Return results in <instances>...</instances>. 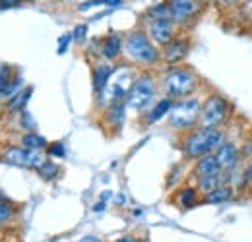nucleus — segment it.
I'll list each match as a JSON object with an SVG mask.
<instances>
[{
    "instance_id": "1",
    "label": "nucleus",
    "mask_w": 252,
    "mask_h": 242,
    "mask_svg": "<svg viewBox=\"0 0 252 242\" xmlns=\"http://www.w3.org/2000/svg\"><path fill=\"white\" fill-rule=\"evenodd\" d=\"M227 132L225 128H202L196 126L194 130H190L185 134L181 150L183 155L189 161H196L208 153H216L221 146L227 142Z\"/></svg>"
},
{
    "instance_id": "2",
    "label": "nucleus",
    "mask_w": 252,
    "mask_h": 242,
    "mask_svg": "<svg viewBox=\"0 0 252 242\" xmlns=\"http://www.w3.org/2000/svg\"><path fill=\"white\" fill-rule=\"evenodd\" d=\"M200 84H202L200 76L190 66H183V64L171 66L161 78V90L165 93V97H171L175 101L192 97L198 91Z\"/></svg>"
},
{
    "instance_id": "3",
    "label": "nucleus",
    "mask_w": 252,
    "mask_h": 242,
    "mask_svg": "<svg viewBox=\"0 0 252 242\" xmlns=\"http://www.w3.org/2000/svg\"><path fill=\"white\" fill-rule=\"evenodd\" d=\"M125 55L136 66H156L161 62V49L150 39L148 30H132L125 35Z\"/></svg>"
},
{
    "instance_id": "4",
    "label": "nucleus",
    "mask_w": 252,
    "mask_h": 242,
    "mask_svg": "<svg viewBox=\"0 0 252 242\" xmlns=\"http://www.w3.org/2000/svg\"><path fill=\"white\" fill-rule=\"evenodd\" d=\"M200 115H202V99L198 97H187L175 101L169 117V128L177 132H190L200 124Z\"/></svg>"
},
{
    "instance_id": "5",
    "label": "nucleus",
    "mask_w": 252,
    "mask_h": 242,
    "mask_svg": "<svg viewBox=\"0 0 252 242\" xmlns=\"http://www.w3.org/2000/svg\"><path fill=\"white\" fill-rule=\"evenodd\" d=\"M233 115V105L229 103L227 97L221 93H210L202 101V115L200 124L202 128H225Z\"/></svg>"
},
{
    "instance_id": "6",
    "label": "nucleus",
    "mask_w": 252,
    "mask_h": 242,
    "mask_svg": "<svg viewBox=\"0 0 252 242\" xmlns=\"http://www.w3.org/2000/svg\"><path fill=\"white\" fill-rule=\"evenodd\" d=\"M158 95V86H156V78L154 74H140L126 95V107L134 113H146L150 109V105L156 101Z\"/></svg>"
},
{
    "instance_id": "7",
    "label": "nucleus",
    "mask_w": 252,
    "mask_h": 242,
    "mask_svg": "<svg viewBox=\"0 0 252 242\" xmlns=\"http://www.w3.org/2000/svg\"><path fill=\"white\" fill-rule=\"evenodd\" d=\"M167 4L171 10V20L177 24V28H187L194 24L208 6L204 0H167Z\"/></svg>"
},
{
    "instance_id": "8",
    "label": "nucleus",
    "mask_w": 252,
    "mask_h": 242,
    "mask_svg": "<svg viewBox=\"0 0 252 242\" xmlns=\"http://www.w3.org/2000/svg\"><path fill=\"white\" fill-rule=\"evenodd\" d=\"M190 49H192V39L187 33H179L171 43L161 47V60L165 62L169 68L171 66H181L189 59Z\"/></svg>"
},
{
    "instance_id": "9",
    "label": "nucleus",
    "mask_w": 252,
    "mask_h": 242,
    "mask_svg": "<svg viewBox=\"0 0 252 242\" xmlns=\"http://www.w3.org/2000/svg\"><path fill=\"white\" fill-rule=\"evenodd\" d=\"M4 159L10 165L24 167V169H35V171L47 161L43 153L37 150H30V148H10L4 153Z\"/></svg>"
},
{
    "instance_id": "10",
    "label": "nucleus",
    "mask_w": 252,
    "mask_h": 242,
    "mask_svg": "<svg viewBox=\"0 0 252 242\" xmlns=\"http://www.w3.org/2000/svg\"><path fill=\"white\" fill-rule=\"evenodd\" d=\"M177 24L171 18H163V20H154L148 26V35L150 39L158 45V47H165L167 43H171L179 33H177Z\"/></svg>"
},
{
    "instance_id": "11",
    "label": "nucleus",
    "mask_w": 252,
    "mask_h": 242,
    "mask_svg": "<svg viewBox=\"0 0 252 242\" xmlns=\"http://www.w3.org/2000/svg\"><path fill=\"white\" fill-rule=\"evenodd\" d=\"M216 157L220 161L221 171H233L237 167L243 165V153H241V146L235 144L233 140H227L220 150L216 151Z\"/></svg>"
},
{
    "instance_id": "12",
    "label": "nucleus",
    "mask_w": 252,
    "mask_h": 242,
    "mask_svg": "<svg viewBox=\"0 0 252 242\" xmlns=\"http://www.w3.org/2000/svg\"><path fill=\"white\" fill-rule=\"evenodd\" d=\"M117 74V66H113L111 62H97L92 70V86H94V93L95 97L99 93H103L105 88L111 84L113 76Z\"/></svg>"
},
{
    "instance_id": "13",
    "label": "nucleus",
    "mask_w": 252,
    "mask_h": 242,
    "mask_svg": "<svg viewBox=\"0 0 252 242\" xmlns=\"http://www.w3.org/2000/svg\"><path fill=\"white\" fill-rule=\"evenodd\" d=\"M125 53V37L117 31H111L101 39V57L105 60L113 62L117 60Z\"/></svg>"
},
{
    "instance_id": "14",
    "label": "nucleus",
    "mask_w": 252,
    "mask_h": 242,
    "mask_svg": "<svg viewBox=\"0 0 252 242\" xmlns=\"http://www.w3.org/2000/svg\"><path fill=\"white\" fill-rule=\"evenodd\" d=\"M221 173V165L216 157V153H208L200 159L194 161V167H192V177L194 179H202V177H214V175H220Z\"/></svg>"
},
{
    "instance_id": "15",
    "label": "nucleus",
    "mask_w": 252,
    "mask_h": 242,
    "mask_svg": "<svg viewBox=\"0 0 252 242\" xmlns=\"http://www.w3.org/2000/svg\"><path fill=\"white\" fill-rule=\"evenodd\" d=\"M202 204V194L196 186L187 184V186H181L179 192H177V206L181 210H192L196 206Z\"/></svg>"
},
{
    "instance_id": "16",
    "label": "nucleus",
    "mask_w": 252,
    "mask_h": 242,
    "mask_svg": "<svg viewBox=\"0 0 252 242\" xmlns=\"http://www.w3.org/2000/svg\"><path fill=\"white\" fill-rule=\"evenodd\" d=\"M237 196V192L229 186V184H221L220 188L212 190L210 194L202 196V204H210V206H225L229 202H233Z\"/></svg>"
},
{
    "instance_id": "17",
    "label": "nucleus",
    "mask_w": 252,
    "mask_h": 242,
    "mask_svg": "<svg viewBox=\"0 0 252 242\" xmlns=\"http://www.w3.org/2000/svg\"><path fill=\"white\" fill-rule=\"evenodd\" d=\"M173 105H175V99H171V97H163V99H159L158 103L148 111L146 122H148V124H156V122H159L161 119H165V117L171 113Z\"/></svg>"
},
{
    "instance_id": "18",
    "label": "nucleus",
    "mask_w": 252,
    "mask_h": 242,
    "mask_svg": "<svg viewBox=\"0 0 252 242\" xmlns=\"http://www.w3.org/2000/svg\"><path fill=\"white\" fill-rule=\"evenodd\" d=\"M126 103H111L107 109H105V122L113 128H121L125 124L126 119Z\"/></svg>"
},
{
    "instance_id": "19",
    "label": "nucleus",
    "mask_w": 252,
    "mask_h": 242,
    "mask_svg": "<svg viewBox=\"0 0 252 242\" xmlns=\"http://www.w3.org/2000/svg\"><path fill=\"white\" fill-rule=\"evenodd\" d=\"M221 184H227V171H221L220 175H214V177L196 179V188L200 190L202 196H206V194H210L212 190L220 188Z\"/></svg>"
},
{
    "instance_id": "20",
    "label": "nucleus",
    "mask_w": 252,
    "mask_h": 242,
    "mask_svg": "<svg viewBox=\"0 0 252 242\" xmlns=\"http://www.w3.org/2000/svg\"><path fill=\"white\" fill-rule=\"evenodd\" d=\"M32 95H33L32 86H28L26 90H20L14 97L8 99V111H10V113H22V111L26 109V105L30 103Z\"/></svg>"
},
{
    "instance_id": "21",
    "label": "nucleus",
    "mask_w": 252,
    "mask_h": 242,
    "mask_svg": "<svg viewBox=\"0 0 252 242\" xmlns=\"http://www.w3.org/2000/svg\"><path fill=\"white\" fill-rule=\"evenodd\" d=\"M22 144H24V148L37 150V151H43V150H47V148H49L47 138H43V136H41V134H37V132H28V134L22 138Z\"/></svg>"
},
{
    "instance_id": "22",
    "label": "nucleus",
    "mask_w": 252,
    "mask_h": 242,
    "mask_svg": "<svg viewBox=\"0 0 252 242\" xmlns=\"http://www.w3.org/2000/svg\"><path fill=\"white\" fill-rule=\"evenodd\" d=\"M123 4H125V0H86V2H82L78 6V10L80 12H88L92 8H97V6H103V8H119Z\"/></svg>"
},
{
    "instance_id": "23",
    "label": "nucleus",
    "mask_w": 252,
    "mask_h": 242,
    "mask_svg": "<svg viewBox=\"0 0 252 242\" xmlns=\"http://www.w3.org/2000/svg\"><path fill=\"white\" fill-rule=\"evenodd\" d=\"M146 18H148L150 22H154V20H163V18H171V10H169L167 0H165V2L154 4V6L146 12Z\"/></svg>"
},
{
    "instance_id": "24",
    "label": "nucleus",
    "mask_w": 252,
    "mask_h": 242,
    "mask_svg": "<svg viewBox=\"0 0 252 242\" xmlns=\"http://www.w3.org/2000/svg\"><path fill=\"white\" fill-rule=\"evenodd\" d=\"M37 173H39V177L43 179V181H47V182H51V181H55L57 177H59V173H61V167L57 165V163H53V161H45L39 169H37Z\"/></svg>"
},
{
    "instance_id": "25",
    "label": "nucleus",
    "mask_w": 252,
    "mask_h": 242,
    "mask_svg": "<svg viewBox=\"0 0 252 242\" xmlns=\"http://www.w3.org/2000/svg\"><path fill=\"white\" fill-rule=\"evenodd\" d=\"M22 86H24V78L14 76V78H12V82L6 86V90L2 91V97H8V99H10V97H14L18 91L22 90Z\"/></svg>"
},
{
    "instance_id": "26",
    "label": "nucleus",
    "mask_w": 252,
    "mask_h": 242,
    "mask_svg": "<svg viewBox=\"0 0 252 242\" xmlns=\"http://www.w3.org/2000/svg\"><path fill=\"white\" fill-rule=\"evenodd\" d=\"M14 78V70L8 64H0V93L6 90V86L12 82Z\"/></svg>"
},
{
    "instance_id": "27",
    "label": "nucleus",
    "mask_w": 252,
    "mask_h": 242,
    "mask_svg": "<svg viewBox=\"0 0 252 242\" xmlns=\"http://www.w3.org/2000/svg\"><path fill=\"white\" fill-rule=\"evenodd\" d=\"M88 24H78L74 30H72V37H74V43H78V45H82L86 39H88Z\"/></svg>"
},
{
    "instance_id": "28",
    "label": "nucleus",
    "mask_w": 252,
    "mask_h": 242,
    "mask_svg": "<svg viewBox=\"0 0 252 242\" xmlns=\"http://www.w3.org/2000/svg\"><path fill=\"white\" fill-rule=\"evenodd\" d=\"M22 128L28 130V132H35L37 130V122H35V119H33L32 113L28 109L22 111Z\"/></svg>"
},
{
    "instance_id": "29",
    "label": "nucleus",
    "mask_w": 252,
    "mask_h": 242,
    "mask_svg": "<svg viewBox=\"0 0 252 242\" xmlns=\"http://www.w3.org/2000/svg\"><path fill=\"white\" fill-rule=\"evenodd\" d=\"M72 41H74L72 31L61 35V37H59V49H57V53H59V55H66V51L70 49V43H72Z\"/></svg>"
},
{
    "instance_id": "30",
    "label": "nucleus",
    "mask_w": 252,
    "mask_h": 242,
    "mask_svg": "<svg viewBox=\"0 0 252 242\" xmlns=\"http://www.w3.org/2000/svg\"><path fill=\"white\" fill-rule=\"evenodd\" d=\"M47 151H49V157H66V148H64L63 142H55L53 146H49L47 148Z\"/></svg>"
},
{
    "instance_id": "31",
    "label": "nucleus",
    "mask_w": 252,
    "mask_h": 242,
    "mask_svg": "<svg viewBox=\"0 0 252 242\" xmlns=\"http://www.w3.org/2000/svg\"><path fill=\"white\" fill-rule=\"evenodd\" d=\"M10 217H12V208H10V204L0 202V225L6 223Z\"/></svg>"
},
{
    "instance_id": "32",
    "label": "nucleus",
    "mask_w": 252,
    "mask_h": 242,
    "mask_svg": "<svg viewBox=\"0 0 252 242\" xmlns=\"http://www.w3.org/2000/svg\"><path fill=\"white\" fill-rule=\"evenodd\" d=\"M221 6H227V8H233V6H239L243 0H216Z\"/></svg>"
},
{
    "instance_id": "33",
    "label": "nucleus",
    "mask_w": 252,
    "mask_h": 242,
    "mask_svg": "<svg viewBox=\"0 0 252 242\" xmlns=\"http://www.w3.org/2000/svg\"><path fill=\"white\" fill-rule=\"evenodd\" d=\"M24 0H0V8H10V6H18Z\"/></svg>"
},
{
    "instance_id": "34",
    "label": "nucleus",
    "mask_w": 252,
    "mask_h": 242,
    "mask_svg": "<svg viewBox=\"0 0 252 242\" xmlns=\"http://www.w3.org/2000/svg\"><path fill=\"white\" fill-rule=\"evenodd\" d=\"M105 204H107V202H103V200H99V202H97V204H95L94 206V212H103V210H105Z\"/></svg>"
},
{
    "instance_id": "35",
    "label": "nucleus",
    "mask_w": 252,
    "mask_h": 242,
    "mask_svg": "<svg viewBox=\"0 0 252 242\" xmlns=\"http://www.w3.org/2000/svg\"><path fill=\"white\" fill-rule=\"evenodd\" d=\"M117 242H138L134 237H123V239H119Z\"/></svg>"
},
{
    "instance_id": "36",
    "label": "nucleus",
    "mask_w": 252,
    "mask_h": 242,
    "mask_svg": "<svg viewBox=\"0 0 252 242\" xmlns=\"http://www.w3.org/2000/svg\"><path fill=\"white\" fill-rule=\"evenodd\" d=\"M111 196H113V194H111V192L107 190V192H103V194H101V200H103V202H107V200H109Z\"/></svg>"
},
{
    "instance_id": "37",
    "label": "nucleus",
    "mask_w": 252,
    "mask_h": 242,
    "mask_svg": "<svg viewBox=\"0 0 252 242\" xmlns=\"http://www.w3.org/2000/svg\"><path fill=\"white\" fill-rule=\"evenodd\" d=\"M117 206H125V196H117Z\"/></svg>"
},
{
    "instance_id": "38",
    "label": "nucleus",
    "mask_w": 252,
    "mask_h": 242,
    "mask_svg": "<svg viewBox=\"0 0 252 242\" xmlns=\"http://www.w3.org/2000/svg\"><path fill=\"white\" fill-rule=\"evenodd\" d=\"M204 2H206V4H210V2H216V0H204Z\"/></svg>"
},
{
    "instance_id": "39",
    "label": "nucleus",
    "mask_w": 252,
    "mask_h": 242,
    "mask_svg": "<svg viewBox=\"0 0 252 242\" xmlns=\"http://www.w3.org/2000/svg\"><path fill=\"white\" fill-rule=\"evenodd\" d=\"M245 2H249V4H252V0H245Z\"/></svg>"
},
{
    "instance_id": "40",
    "label": "nucleus",
    "mask_w": 252,
    "mask_h": 242,
    "mask_svg": "<svg viewBox=\"0 0 252 242\" xmlns=\"http://www.w3.org/2000/svg\"><path fill=\"white\" fill-rule=\"evenodd\" d=\"M0 202H4V200H2V196H0Z\"/></svg>"
},
{
    "instance_id": "41",
    "label": "nucleus",
    "mask_w": 252,
    "mask_h": 242,
    "mask_svg": "<svg viewBox=\"0 0 252 242\" xmlns=\"http://www.w3.org/2000/svg\"><path fill=\"white\" fill-rule=\"evenodd\" d=\"M251 188H252V184H251Z\"/></svg>"
}]
</instances>
